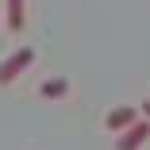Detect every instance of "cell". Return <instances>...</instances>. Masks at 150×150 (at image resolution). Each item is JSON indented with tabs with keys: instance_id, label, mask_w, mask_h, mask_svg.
<instances>
[{
	"instance_id": "obj_2",
	"label": "cell",
	"mask_w": 150,
	"mask_h": 150,
	"mask_svg": "<svg viewBox=\"0 0 150 150\" xmlns=\"http://www.w3.org/2000/svg\"><path fill=\"white\" fill-rule=\"evenodd\" d=\"M146 139H150V119H142V115H139L131 127H123V131L115 135V150H142V146H146Z\"/></svg>"
},
{
	"instance_id": "obj_1",
	"label": "cell",
	"mask_w": 150,
	"mask_h": 150,
	"mask_svg": "<svg viewBox=\"0 0 150 150\" xmlns=\"http://www.w3.org/2000/svg\"><path fill=\"white\" fill-rule=\"evenodd\" d=\"M35 58H39V50L35 46H16L8 58H4V62H0V85H8V81H16L27 66H31L35 62Z\"/></svg>"
},
{
	"instance_id": "obj_4",
	"label": "cell",
	"mask_w": 150,
	"mask_h": 150,
	"mask_svg": "<svg viewBox=\"0 0 150 150\" xmlns=\"http://www.w3.org/2000/svg\"><path fill=\"white\" fill-rule=\"evenodd\" d=\"M66 93H69V77H46L39 85V96L42 100H62Z\"/></svg>"
},
{
	"instance_id": "obj_6",
	"label": "cell",
	"mask_w": 150,
	"mask_h": 150,
	"mask_svg": "<svg viewBox=\"0 0 150 150\" xmlns=\"http://www.w3.org/2000/svg\"><path fill=\"white\" fill-rule=\"evenodd\" d=\"M139 115H142V119H150V96H146V100L139 104Z\"/></svg>"
},
{
	"instance_id": "obj_3",
	"label": "cell",
	"mask_w": 150,
	"mask_h": 150,
	"mask_svg": "<svg viewBox=\"0 0 150 150\" xmlns=\"http://www.w3.org/2000/svg\"><path fill=\"white\" fill-rule=\"evenodd\" d=\"M135 119H139V104H115V108L104 115V127H108L112 135H119L123 127H131Z\"/></svg>"
},
{
	"instance_id": "obj_5",
	"label": "cell",
	"mask_w": 150,
	"mask_h": 150,
	"mask_svg": "<svg viewBox=\"0 0 150 150\" xmlns=\"http://www.w3.org/2000/svg\"><path fill=\"white\" fill-rule=\"evenodd\" d=\"M4 8H8V27L19 31L23 19H27V0H4Z\"/></svg>"
}]
</instances>
